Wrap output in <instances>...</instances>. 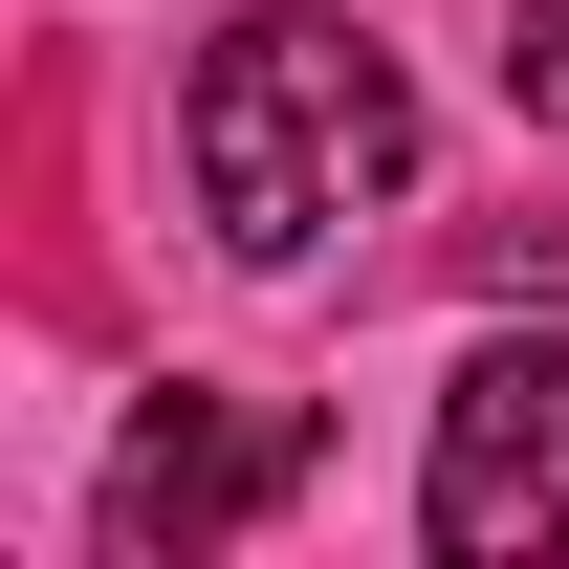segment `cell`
Returning <instances> with one entry per match:
<instances>
[{
    "label": "cell",
    "mask_w": 569,
    "mask_h": 569,
    "mask_svg": "<svg viewBox=\"0 0 569 569\" xmlns=\"http://www.w3.org/2000/svg\"><path fill=\"white\" fill-rule=\"evenodd\" d=\"M417 526H438L460 569L569 548V329H503V351H460V395H438V460H417Z\"/></svg>",
    "instance_id": "cell-2"
},
{
    "label": "cell",
    "mask_w": 569,
    "mask_h": 569,
    "mask_svg": "<svg viewBox=\"0 0 569 569\" xmlns=\"http://www.w3.org/2000/svg\"><path fill=\"white\" fill-rule=\"evenodd\" d=\"M284 482H307V395H153L110 526H132V548H219V526L284 503Z\"/></svg>",
    "instance_id": "cell-3"
},
{
    "label": "cell",
    "mask_w": 569,
    "mask_h": 569,
    "mask_svg": "<svg viewBox=\"0 0 569 569\" xmlns=\"http://www.w3.org/2000/svg\"><path fill=\"white\" fill-rule=\"evenodd\" d=\"M503 110H548V132H569V0H526V22H503Z\"/></svg>",
    "instance_id": "cell-4"
},
{
    "label": "cell",
    "mask_w": 569,
    "mask_h": 569,
    "mask_svg": "<svg viewBox=\"0 0 569 569\" xmlns=\"http://www.w3.org/2000/svg\"><path fill=\"white\" fill-rule=\"evenodd\" d=\"M176 176H198V219L241 241V263H307L329 219H372L395 176H417V88H395V44L263 0V22H219L198 88H176Z\"/></svg>",
    "instance_id": "cell-1"
}]
</instances>
